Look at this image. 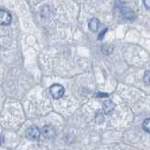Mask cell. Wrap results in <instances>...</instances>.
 Wrapping results in <instances>:
<instances>
[{
  "label": "cell",
  "mask_w": 150,
  "mask_h": 150,
  "mask_svg": "<svg viewBox=\"0 0 150 150\" xmlns=\"http://www.w3.org/2000/svg\"><path fill=\"white\" fill-rule=\"evenodd\" d=\"M50 94L54 100H59L65 94V88L63 86L58 83H54L50 87Z\"/></svg>",
  "instance_id": "cell-1"
},
{
  "label": "cell",
  "mask_w": 150,
  "mask_h": 150,
  "mask_svg": "<svg viewBox=\"0 0 150 150\" xmlns=\"http://www.w3.org/2000/svg\"><path fill=\"white\" fill-rule=\"evenodd\" d=\"M26 138L31 141H36L40 138V130L37 126H31L26 129Z\"/></svg>",
  "instance_id": "cell-2"
},
{
  "label": "cell",
  "mask_w": 150,
  "mask_h": 150,
  "mask_svg": "<svg viewBox=\"0 0 150 150\" xmlns=\"http://www.w3.org/2000/svg\"><path fill=\"white\" fill-rule=\"evenodd\" d=\"M11 20L12 17L11 13L3 8H0V25L7 26L11 23Z\"/></svg>",
  "instance_id": "cell-3"
},
{
  "label": "cell",
  "mask_w": 150,
  "mask_h": 150,
  "mask_svg": "<svg viewBox=\"0 0 150 150\" xmlns=\"http://www.w3.org/2000/svg\"><path fill=\"white\" fill-rule=\"evenodd\" d=\"M41 133H42V136L44 137V139L46 140L54 139L56 135L55 129L54 127H52V126H44L43 129L41 130Z\"/></svg>",
  "instance_id": "cell-4"
},
{
  "label": "cell",
  "mask_w": 150,
  "mask_h": 150,
  "mask_svg": "<svg viewBox=\"0 0 150 150\" xmlns=\"http://www.w3.org/2000/svg\"><path fill=\"white\" fill-rule=\"evenodd\" d=\"M102 109H103V111H104V112L106 115H110L115 109V103L112 102V100H107L106 101L103 102Z\"/></svg>",
  "instance_id": "cell-5"
},
{
  "label": "cell",
  "mask_w": 150,
  "mask_h": 150,
  "mask_svg": "<svg viewBox=\"0 0 150 150\" xmlns=\"http://www.w3.org/2000/svg\"><path fill=\"white\" fill-rule=\"evenodd\" d=\"M100 25V23L97 18H92L91 20L88 22V27L92 32H97Z\"/></svg>",
  "instance_id": "cell-6"
},
{
  "label": "cell",
  "mask_w": 150,
  "mask_h": 150,
  "mask_svg": "<svg viewBox=\"0 0 150 150\" xmlns=\"http://www.w3.org/2000/svg\"><path fill=\"white\" fill-rule=\"evenodd\" d=\"M143 129L144 130L146 131L147 133L150 132V119L149 118H146L143 123Z\"/></svg>",
  "instance_id": "cell-7"
},
{
  "label": "cell",
  "mask_w": 150,
  "mask_h": 150,
  "mask_svg": "<svg viewBox=\"0 0 150 150\" xmlns=\"http://www.w3.org/2000/svg\"><path fill=\"white\" fill-rule=\"evenodd\" d=\"M103 121H104V116L100 112H98L96 114V122L98 124H101Z\"/></svg>",
  "instance_id": "cell-8"
},
{
  "label": "cell",
  "mask_w": 150,
  "mask_h": 150,
  "mask_svg": "<svg viewBox=\"0 0 150 150\" xmlns=\"http://www.w3.org/2000/svg\"><path fill=\"white\" fill-rule=\"evenodd\" d=\"M144 82L146 84L150 83V72H149V70H146V71H145V74L144 76Z\"/></svg>",
  "instance_id": "cell-9"
},
{
  "label": "cell",
  "mask_w": 150,
  "mask_h": 150,
  "mask_svg": "<svg viewBox=\"0 0 150 150\" xmlns=\"http://www.w3.org/2000/svg\"><path fill=\"white\" fill-rule=\"evenodd\" d=\"M107 30H108V29H107V28H104V29H103V30H102V32L100 33V35H98V40H102V38H103V36H104V35L106 34V32H107Z\"/></svg>",
  "instance_id": "cell-10"
},
{
  "label": "cell",
  "mask_w": 150,
  "mask_h": 150,
  "mask_svg": "<svg viewBox=\"0 0 150 150\" xmlns=\"http://www.w3.org/2000/svg\"><path fill=\"white\" fill-rule=\"evenodd\" d=\"M143 2H144V5L145 6V8L149 9L150 8V0H143Z\"/></svg>",
  "instance_id": "cell-11"
},
{
  "label": "cell",
  "mask_w": 150,
  "mask_h": 150,
  "mask_svg": "<svg viewBox=\"0 0 150 150\" xmlns=\"http://www.w3.org/2000/svg\"><path fill=\"white\" fill-rule=\"evenodd\" d=\"M96 96H97V97H105V98H107V97H108V94L98 92V93H97V94H96Z\"/></svg>",
  "instance_id": "cell-12"
}]
</instances>
